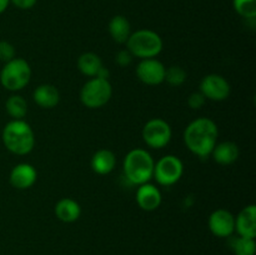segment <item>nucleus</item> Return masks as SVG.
Instances as JSON below:
<instances>
[{"label": "nucleus", "mask_w": 256, "mask_h": 255, "mask_svg": "<svg viewBox=\"0 0 256 255\" xmlns=\"http://www.w3.org/2000/svg\"><path fill=\"white\" fill-rule=\"evenodd\" d=\"M210 155L218 164L230 165L239 158V146L232 142H222L215 145Z\"/></svg>", "instance_id": "a211bd4d"}, {"label": "nucleus", "mask_w": 256, "mask_h": 255, "mask_svg": "<svg viewBox=\"0 0 256 255\" xmlns=\"http://www.w3.org/2000/svg\"><path fill=\"white\" fill-rule=\"evenodd\" d=\"M38 179L36 169L32 164L20 162L15 165L9 175V182L18 190H26L35 184Z\"/></svg>", "instance_id": "f8f14e48"}, {"label": "nucleus", "mask_w": 256, "mask_h": 255, "mask_svg": "<svg viewBox=\"0 0 256 255\" xmlns=\"http://www.w3.org/2000/svg\"><path fill=\"white\" fill-rule=\"evenodd\" d=\"M109 34L118 44H125L132 34L129 20L122 15H115L109 22Z\"/></svg>", "instance_id": "6ab92c4d"}, {"label": "nucleus", "mask_w": 256, "mask_h": 255, "mask_svg": "<svg viewBox=\"0 0 256 255\" xmlns=\"http://www.w3.org/2000/svg\"><path fill=\"white\" fill-rule=\"evenodd\" d=\"M200 90L205 99L212 102H222L229 98L232 88L229 82L219 74H209L204 76L200 82Z\"/></svg>", "instance_id": "1a4fd4ad"}, {"label": "nucleus", "mask_w": 256, "mask_h": 255, "mask_svg": "<svg viewBox=\"0 0 256 255\" xmlns=\"http://www.w3.org/2000/svg\"><path fill=\"white\" fill-rule=\"evenodd\" d=\"M9 4L10 0H0V14H2V12L8 9Z\"/></svg>", "instance_id": "c756f323"}, {"label": "nucleus", "mask_w": 256, "mask_h": 255, "mask_svg": "<svg viewBox=\"0 0 256 255\" xmlns=\"http://www.w3.org/2000/svg\"><path fill=\"white\" fill-rule=\"evenodd\" d=\"M136 204L144 212H154L162 204V192L155 185L150 182L139 185L136 190Z\"/></svg>", "instance_id": "ddd939ff"}, {"label": "nucleus", "mask_w": 256, "mask_h": 255, "mask_svg": "<svg viewBox=\"0 0 256 255\" xmlns=\"http://www.w3.org/2000/svg\"><path fill=\"white\" fill-rule=\"evenodd\" d=\"M92 172L99 175L110 174L115 169L116 165V156L114 152L109 149H100L92 156Z\"/></svg>", "instance_id": "f3484780"}, {"label": "nucleus", "mask_w": 256, "mask_h": 255, "mask_svg": "<svg viewBox=\"0 0 256 255\" xmlns=\"http://www.w3.org/2000/svg\"><path fill=\"white\" fill-rule=\"evenodd\" d=\"M15 54H16V52H15V48L12 42H6V40H2L0 42V62H2L5 64V62H10L14 58H16Z\"/></svg>", "instance_id": "393cba45"}, {"label": "nucleus", "mask_w": 256, "mask_h": 255, "mask_svg": "<svg viewBox=\"0 0 256 255\" xmlns=\"http://www.w3.org/2000/svg\"><path fill=\"white\" fill-rule=\"evenodd\" d=\"M155 162L149 152L144 149H132L125 155L122 162L124 175L132 184L142 185L149 182L154 174Z\"/></svg>", "instance_id": "7ed1b4c3"}, {"label": "nucleus", "mask_w": 256, "mask_h": 255, "mask_svg": "<svg viewBox=\"0 0 256 255\" xmlns=\"http://www.w3.org/2000/svg\"><path fill=\"white\" fill-rule=\"evenodd\" d=\"M219 136V129L210 118H198L192 120L184 132V142L188 149L199 158L212 154Z\"/></svg>", "instance_id": "f257e3e1"}, {"label": "nucleus", "mask_w": 256, "mask_h": 255, "mask_svg": "<svg viewBox=\"0 0 256 255\" xmlns=\"http://www.w3.org/2000/svg\"><path fill=\"white\" fill-rule=\"evenodd\" d=\"M184 172V164L176 155H165L160 158L154 165L152 178L158 184L162 186H170L180 180Z\"/></svg>", "instance_id": "0eeeda50"}, {"label": "nucleus", "mask_w": 256, "mask_h": 255, "mask_svg": "<svg viewBox=\"0 0 256 255\" xmlns=\"http://www.w3.org/2000/svg\"><path fill=\"white\" fill-rule=\"evenodd\" d=\"M235 230L239 236L252 238L256 236V206L254 204L246 205L240 210L235 218Z\"/></svg>", "instance_id": "4468645a"}, {"label": "nucleus", "mask_w": 256, "mask_h": 255, "mask_svg": "<svg viewBox=\"0 0 256 255\" xmlns=\"http://www.w3.org/2000/svg\"><path fill=\"white\" fill-rule=\"evenodd\" d=\"M132 58L134 56H132V52L128 49L120 50V52H118V54L115 55V62H116L118 65H120V66H128V65L132 64Z\"/></svg>", "instance_id": "bb28decb"}, {"label": "nucleus", "mask_w": 256, "mask_h": 255, "mask_svg": "<svg viewBox=\"0 0 256 255\" xmlns=\"http://www.w3.org/2000/svg\"><path fill=\"white\" fill-rule=\"evenodd\" d=\"M32 99L42 109H52L60 102V92L52 84H42L32 92Z\"/></svg>", "instance_id": "2eb2a0df"}, {"label": "nucleus", "mask_w": 256, "mask_h": 255, "mask_svg": "<svg viewBox=\"0 0 256 255\" xmlns=\"http://www.w3.org/2000/svg\"><path fill=\"white\" fill-rule=\"evenodd\" d=\"M109 75H110L109 70H108L106 68L102 66V69L99 70V72H98L96 78H100V79H106V80H108V78H109Z\"/></svg>", "instance_id": "c85d7f7f"}, {"label": "nucleus", "mask_w": 256, "mask_h": 255, "mask_svg": "<svg viewBox=\"0 0 256 255\" xmlns=\"http://www.w3.org/2000/svg\"><path fill=\"white\" fill-rule=\"evenodd\" d=\"M205 102H206V99H205V96L200 92H192L188 98V105L194 110L202 109L205 105Z\"/></svg>", "instance_id": "a878e982"}, {"label": "nucleus", "mask_w": 256, "mask_h": 255, "mask_svg": "<svg viewBox=\"0 0 256 255\" xmlns=\"http://www.w3.org/2000/svg\"><path fill=\"white\" fill-rule=\"evenodd\" d=\"M112 96V86L109 80L92 78L80 90V102L89 109H99L106 105Z\"/></svg>", "instance_id": "423d86ee"}, {"label": "nucleus", "mask_w": 256, "mask_h": 255, "mask_svg": "<svg viewBox=\"0 0 256 255\" xmlns=\"http://www.w3.org/2000/svg\"><path fill=\"white\" fill-rule=\"evenodd\" d=\"M230 248L235 255H254L256 250L255 239L252 238L236 236L230 242Z\"/></svg>", "instance_id": "4be33fe9"}, {"label": "nucleus", "mask_w": 256, "mask_h": 255, "mask_svg": "<svg viewBox=\"0 0 256 255\" xmlns=\"http://www.w3.org/2000/svg\"><path fill=\"white\" fill-rule=\"evenodd\" d=\"M55 215L62 222H74L82 215V208L76 200L72 198H62L55 204Z\"/></svg>", "instance_id": "dca6fc26"}, {"label": "nucleus", "mask_w": 256, "mask_h": 255, "mask_svg": "<svg viewBox=\"0 0 256 255\" xmlns=\"http://www.w3.org/2000/svg\"><path fill=\"white\" fill-rule=\"evenodd\" d=\"M32 79V68L26 60L14 58L5 62L0 72V82L9 92H19L29 84Z\"/></svg>", "instance_id": "39448f33"}, {"label": "nucleus", "mask_w": 256, "mask_h": 255, "mask_svg": "<svg viewBox=\"0 0 256 255\" xmlns=\"http://www.w3.org/2000/svg\"><path fill=\"white\" fill-rule=\"evenodd\" d=\"M234 9L242 18L254 19L256 16V0H234Z\"/></svg>", "instance_id": "b1692460"}, {"label": "nucleus", "mask_w": 256, "mask_h": 255, "mask_svg": "<svg viewBox=\"0 0 256 255\" xmlns=\"http://www.w3.org/2000/svg\"><path fill=\"white\" fill-rule=\"evenodd\" d=\"M186 80V72L179 65H172L165 72V80L172 86H180Z\"/></svg>", "instance_id": "5701e85b"}, {"label": "nucleus", "mask_w": 256, "mask_h": 255, "mask_svg": "<svg viewBox=\"0 0 256 255\" xmlns=\"http://www.w3.org/2000/svg\"><path fill=\"white\" fill-rule=\"evenodd\" d=\"M209 229L215 236L229 238L235 232V216L226 209H216L209 216Z\"/></svg>", "instance_id": "9b49d317"}, {"label": "nucleus", "mask_w": 256, "mask_h": 255, "mask_svg": "<svg viewBox=\"0 0 256 255\" xmlns=\"http://www.w3.org/2000/svg\"><path fill=\"white\" fill-rule=\"evenodd\" d=\"M4 146L15 155H26L34 149L35 135L32 126L24 120H12L2 132Z\"/></svg>", "instance_id": "f03ea898"}, {"label": "nucleus", "mask_w": 256, "mask_h": 255, "mask_svg": "<svg viewBox=\"0 0 256 255\" xmlns=\"http://www.w3.org/2000/svg\"><path fill=\"white\" fill-rule=\"evenodd\" d=\"M142 140L152 149H162L172 140V128L169 122L160 118H154L146 122L142 128Z\"/></svg>", "instance_id": "6e6552de"}, {"label": "nucleus", "mask_w": 256, "mask_h": 255, "mask_svg": "<svg viewBox=\"0 0 256 255\" xmlns=\"http://www.w3.org/2000/svg\"><path fill=\"white\" fill-rule=\"evenodd\" d=\"M5 110L12 120H22L28 112V102L22 95H12L5 102Z\"/></svg>", "instance_id": "412c9836"}, {"label": "nucleus", "mask_w": 256, "mask_h": 255, "mask_svg": "<svg viewBox=\"0 0 256 255\" xmlns=\"http://www.w3.org/2000/svg\"><path fill=\"white\" fill-rule=\"evenodd\" d=\"M125 44L132 56L142 60L156 58L164 45L160 35L149 29H140L132 32Z\"/></svg>", "instance_id": "20e7f679"}, {"label": "nucleus", "mask_w": 256, "mask_h": 255, "mask_svg": "<svg viewBox=\"0 0 256 255\" xmlns=\"http://www.w3.org/2000/svg\"><path fill=\"white\" fill-rule=\"evenodd\" d=\"M10 2L14 4L16 8H19V9L28 10L32 9L36 4V0H10Z\"/></svg>", "instance_id": "cd10ccee"}, {"label": "nucleus", "mask_w": 256, "mask_h": 255, "mask_svg": "<svg viewBox=\"0 0 256 255\" xmlns=\"http://www.w3.org/2000/svg\"><path fill=\"white\" fill-rule=\"evenodd\" d=\"M76 64L80 72L89 78L96 76L99 70L102 68V62L99 55L92 52H84V54L80 55Z\"/></svg>", "instance_id": "aec40b11"}, {"label": "nucleus", "mask_w": 256, "mask_h": 255, "mask_svg": "<svg viewBox=\"0 0 256 255\" xmlns=\"http://www.w3.org/2000/svg\"><path fill=\"white\" fill-rule=\"evenodd\" d=\"M166 68L160 60L142 59L136 66V76L142 82L146 85H159L164 82Z\"/></svg>", "instance_id": "9d476101"}]
</instances>
